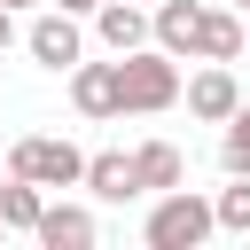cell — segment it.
Masks as SVG:
<instances>
[{"mask_svg":"<svg viewBox=\"0 0 250 250\" xmlns=\"http://www.w3.org/2000/svg\"><path fill=\"white\" fill-rule=\"evenodd\" d=\"M180 94H188L180 55H164L156 39L133 47V55H117V117H156V109H172Z\"/></svg>","mask_w":250,"mask_h":250,"instance_id":"cell-1","label":"cell"},{"mask_svg":"<svg viewBox=\"0 0 250 250\" xmlns=\"http://www.w3.org/2000/svg\"><path fill=\"white\" fill-rule=\"evenodd\" d=\"M211 234H219V203H203L195 188H164L156 211H148V227H141L148 250H195V242H211Z\"/></svg>","mask_w":250,"mask_h":250,"instance_id":"cell-2","label":"cell"},{"mask_svg":"<svg viewBox=\"0 0 250 250\" xmlns=\"http://www.w3.org/2000/svg\"><path fill=\"white\" fill-rule=\"evenodd\" d=\"M8 172L39 180V188H86V148L62 141V133H23L8 148Z\"/></svg>","mask_w":250,"mask_h":250,"instance_id":"cell-3","label":"cell"},{"mask_svg":"<svg viewBox=\"0 0 250 250\" xmlns=\"http://www.w3.org/2000/svg\"><path fill=\"white\" fill-rule=\"evenodd\" d=\"M23 47H31V62H39V70H78V62H86V31H78V16H70V8H55V0H47V16H31Z\"/></svg>","mask_w":250,"mask_h":250,"instance_id":"cell-4","label":"cell"},{"mask_svg":"<svg viewBox=\"0 0 250 250\" xmlns=\"http://www.w3.org/2000/svg\"><path fill=\"white\" fill-rule=\"evenodd\" d=\"M94 39H102L109 55H133V47L156 39V8H141V0H102V8H94Z\"/></svg>","mask_w":250,"mask_h":250,"instance_id":"cell-5","label":"cell"},{"mask_svg":"<svg viewBox=\"0 0 250 250\" xmlns=\"http://www.w3.org/2000/svg\"><path fill=\"white\" fill-rule=\"evenodd\" d=\"M188 109H195L203 125H227V117L242 109V86H234V70H227V62H203V70L188 78Z\"/></svg>","mask_w":250,"mask_h":250,"instance_id":"cell-6","label":"cell"},{"mask_svg":"<svg viewBox=\"0 0 250 250\" xmlns=\"http://www.w3.org/2000/svg\"><path fill=\"white\" fill-rule=\"evenodd\" d=\"M94 234H102V227H94L86 203H47V219H39L31 242H39V250H94Z\"/></svg>","mask_w":250,"mask_h":250,"instance_id":"cell-7","label":"cell"},{"mask_svg":"<svg viewBox=\"0 0 250 250\" xmlns=\"http://www.w3.org/2000/svg\"><path fill=\"white\" fill-rule=\"evenodd\" d=\"M195 39H203V0H156V47L195 62Z\"/></svg>","mask_w":250,"mask_h":250,"instance_id":"cell-8","label":"cell"},{"mask_svg":"<svg viewBox=\"0 0 250 250\" xmlns=\"http://www.w3.org/2000/svg\"><path fill=\"white\" fill-rule=\"evenodd\" d=\"M86 188H94L102 203H133V195H148V188H141V164H133V156H117V148L86 156Z\"/></svg>","mask_w":250,"mask_h":250,"instance_id":"cell-9","label":"cell"},{"mask_svg":"<svg viewBox=\"0 0 250 250\" xmlns=\"http://www.w3.org/2000/svg\"><path fill=\"white\" fill-rule=\"evenodd\" d=\"M70 102H78V117H117V62H78Z\"/></svg>","mask_w":250,"mask_h":250,"instance_id":"cell-10","label":"cell"},{"mask_svg":"<svg viewBox=\"0 0 250 250\" xmlns=\"http://www.w3.org/2000/svg\"><path fill=\"white\" fill-rule=\"evenodd\" d=\"M250 47V23L227 16V8H203V39H195V62H234Z\"/></svg>","mask_w":250,"mask_h":250,"instance_id":"cell-11","label":"cell"},{"mask_svg":"<svg viewBox=\"0 0 250 250\" xmlns=\"http://www.w3.org/2000/svg\"><path fill=\"white\" fill-rule=\"evenodd\" d=\"M133 164H141V188H148V195L188 188V156H180L172 141H141V148H133Z\"/></svg>","mask_w":250,"mask_h":250,"instance_id":"cell-12","label":"cell"},{"mask_svg":"<svg viewBox=\"0 0 250 250\" xmlns=\"http://www.w3.org/2000/svg\"><path fill=\"white\" fill-rule=\"evenodd\" d=\"M0 203H8V227H16V234H39V219H47V188H39V180H23V172H8V188H0Z\"/></svg>","mask_w":250,"mask_h":250,"instance_id":"cell-13","label":"cell"},{"mask_svg":"<svg viewBox=\"0 0 250 250\" xmlns=\"http://www.w3.org/2000/svg\"><path fill=\"white\" fill-rule=\"evenodd\" d=\"M211 203H219V227L227 234H250V172H227V188Z\"/></svg>","mask_w":250,"mask_h":250,"instance_id":"cell-14","label":"cell"},{"mask_svg":"<svg viewBox=\"0 0 250 250\" xmlns=\"http://www.w3.org/2000/svg\"><path fill=\"white\" fill-rule=\"evenodd\" d=\"M219 164H227V172H250V102L219 125Z\"/></svg>","mask_w":250,"mask_h":250,"instance_id":"cell-15","label":"cell"},{"mask_svg":"<svg viewBox=\"0 0 250 250\" xmlns=\"http://www.w3.org/2000/svg\"><path fill=\"white\" fill-rule=\"evenodd\" d=\"M8 47H16V8L0 0V55H8Z\"/></svg>","mask_w":250,"mask_h":250,"instance_id":"cell-16","label":"cell"},{"mask_svg":"<svg viewBox=\"0 0 250 250\" xmlns=\"http://www.w3.org/2000/svg\"><path fill=\"white\" fill-rule=\"evenodd\" d=\"M55 8H70V16H94V8H102V0H55Z\"/></svg>","mask_w":250,"mask_h":250,"instance_id":"cell-17","label":"cell"},{"mask_svg":"<svg viewBox=\"0 0 250 250\" xmlns=\"http://www.w3.org/2000/svg\"><path fill=\"white\" fill-rule=\"evenodd\" d=\"M8 234H16V227H8V203H0V242H8Z\"/></svg>","mask_w":250,"mask_h":250,"instance_id":"cell-18","label":"cell"},{"mask_svg":"<svg viewBox=\"0 0 250 250\" xmlns=\"http://www.w3.org/2000/svg\"><path fill=\"white\" fill-rule=\"evenodd\" d=\"M8 8H31V0H8Z\"/></svg>","mask_w":250,"mask_h":250,"instance_id":"cell-19","label":"cell"},{"mask_svg":"<svg viewBox=\"0 0 250 250\" xmlns=\"http://www.w3.org/2000/svg\"><path fill=\"white\" fill-rule=\"evenodd\" d=\"M234 8H250V0H234Z\"/></svg>","mask_w":250,"mask_h":250,"instance_id":"cell-20","label":"cell"}]
</instances>
